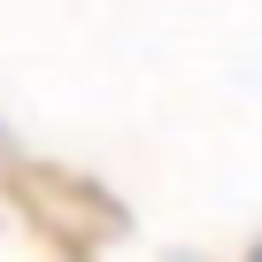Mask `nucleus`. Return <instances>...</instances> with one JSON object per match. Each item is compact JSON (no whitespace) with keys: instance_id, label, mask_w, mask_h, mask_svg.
Here are the masks:
<instances>
[{"instance_id":"obj_1","label":"nucleus","mask_w":262,"mask_h":262,"mask_svg":"<svg viewBox=\"0 0 262 262\" xmlns=\"http://www.w3.org/2000/svg\"><path fill=\"white\" fill-rule=\"evenodd\" d=\"M247 262H262V247H254V254H247Z\"/></svg>"}]
</instances>
